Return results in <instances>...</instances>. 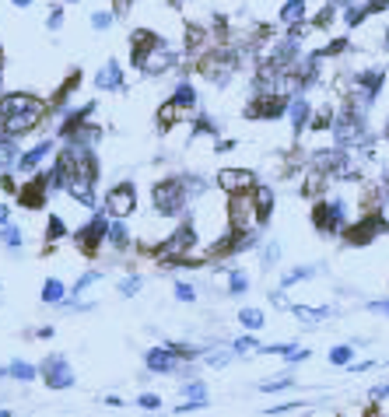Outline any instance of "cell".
Returning <instances> with one entry per match:
<instances>
[{
	"mask_svg": "<svg viewBox=\"0 0 389 417\" xmlns=\"http://www.w3.org/2000/svg\"><path fill=\"white\" fill-rule=\"evenodd\" d=\"M228 225H231V231H238V235H246V231H253V228L260 225L256 193H253V190L231 193V200H228Z\"/></svg>",
	"mask_w": 389,
	"mask_h": 417,
	"instance_id": "cell-1",
	"label": "cell"
},
{
	"mask_svg": "<svg viewBox=\"0 0 389 417\" xmlns=\"http://www.w3.org/2000/svg\"><path fill=\"white\" fill-rule=\"evenodd\" d=\"M151 200L158 207V214H179V207H183V200H186L183 179H162V183L151 190Z\"/></svg>",
	"mask_w": 389,
	"mask_h": 417,
	"instance_id": "cell-2",
	"label": "cell"
},
{
	"mask_svg": "<svg viewBox=\"0 0 389 417\" xmlns=\"http://www.w3.org/2000/svg\"><path fill=\"white\" fill-rule=\"evenodd\" d=\"M193 242H197L193 228H190V225H183L179 231H172V238H168V242H162V246L155 249V260H158V263H165V266H172L179 256H186V253L193 249Z\"/></svg>",
	"mask_w": 389,
	"mask_h": 417,
	"instance_id": "cell-3",
	"label": "cell"
},
{
	"mask_svg": "<svg viewBox=\"0 0 389 417\" xmlns=\"http://www.w3.org/2000/svg\"><path fill=\"white\" fill-rule=\"evenodd\" d=\"M344 218H347V211H344V203L337 200V203H316L312 207V225L319 228V231H326V235H334V231H344L347 225H344Z\"/></svg>",
	"mask_w": 389,
	"mask_h": 417,
	"instance_id": "cell-4",
	"label": "cell"
},
{
	"mask_svg": "<svg viewBox=\"0 0 389 417\" xmlns=\"http://www.w3.org/2000/svg\"><path fill=\"white\" fill-rule=\"evenodd\" d=\"M386 228H389V225H386L375 211H368L357 225H347V228H344V238H347L351 246H365V242H372V238H375L379 231H386Z\"/></svg>",
	"mask_w": 389,
	"mask_h": 417,
	"instance_id": "cell-5",
	"label": "cell"
},
{
	"mask_svg": "<svg viewBox=\"0 0 389 417\" xmlns=\"http://www.w3.org/2000/svg\"><path fill=\"white\" fill-rule=\"evenodd\" d=\"M105 235H109V225H105V218H95L92 225H84V228L74 235V242H77V249H81L84 256H95Z\"/></svg>",
	"mask_w": 389,
	"mask_h": 417,
	"instance_id": "cell-6",
	"label": "cell"
},
{
	"mask_svg": "<svg viewBox=\"0 0 389 417\" xmlns=\"http://www.w3.org/2000/svg\"><path fill=\"white\" fill-rule=\"evenodd\" d=\"M42 375H46L49 390H67V386H74V375H71L67 362L60 354H53V357H46V362H42Z\"/></svg>",
	"mask_w": 389,
	"mask_h": 417,
	"instance_id": "cell-7",
	"label": "cell"
},
{
	"mask_svg": "<svg viewBox=\"0 0 389 417\" xmlns=\"http://www.w3.org/2000/svg\"><path fill=\"white\" fill-rule=\"evenodd\" d=\"M218 186L225 193H246V190H256V175L246 172V168H225L218 175Z\"/></svg>",
	"mask_w": 389,
	"mask_h": 417,
	"instance_id": "cell-8",
	"label": "cell"
},
{
	"mask_svg": "<svg viewBox=\"0 0 389 417\" xmlns=\"http://www.w3.org/2000/svg\"><path fill=\"white\" fill-rule=\"evenodd\" d=\"M134 203H137V190L130 186V183H119L109 197H105V207H109V214H116V218H123V214H130L134 211Z\"/></svg>",
	"mask_w": 389,
	"mask_h": 417,
	"instance_id": "cell-9",
	"label": "cell"
},
{
	"mask_svg": "<svg viewBox=\"0 0 389 417\" xmlns=\"http://www.w3.org/2000/svg\"><path fill=\"white\" fill-rule=\"evenodd\" d=\"M39 116H42V109H21V112L4 116V130H8V137H21V134H28V130L39 123Z\"/></svg>",
	"mask_w": 389,
	"mask_h": 417,
	"instance_id": "cell-10",
	"label": "cell"
},
{
	"mask_svg": "<svg viewBox=\"0 0 389 417\" xmlns=\"http://www.w3.org/2000/svg\"><path fill=\"white\" fill-rule=\"evenodd\" d=\"M231 64H235L231 56L218 53V56H207L203 64H200V71H203V77H207V81H214V84H225V81L231 77Z\"/></svg>",
	"mask_w": 389,
	"mask_h": 417,
	"instance_id": "cell-11",
	"label": "cell"
},
{
	"mask_svg": "<svg viewBox=\"0 0 389 417\" xmlns=\"http://www.w3.org/2000/svg\"><path fill=\"white\" fill-rule=\"evenodd\" d=\"M46 186H49L46 179H42V175H36L28 186H21V190H18V203H21V207H28V211L42 207V200H46Z\"/></svg>",
	"mask_w": 389,
	"mask_h": 417,
	"instance_id": "cell-12",
	"label": "cell"
},
{
	"mask_svg": "<svg viewBox=\"0 0 389 417\" xmlns=\"http://www.w3.org/2000/svg\"><path fill=\"white\" fill-rule=\"evenodd\" d=\"M155 46H158V36H151L147 28H137V32H134V64L140 67L144 60H147V53H151Z\"/></svg>",
	"mask_w": 389,
	"mask_h": 417,
	"instance_id": "cell-13",
	"label": "cell"
},
{
	"mask_svg": "<svg viewBox=\"0 0 389 417\" xmlns=\"http://www.w3.org/2000/svg\"><path fill=\"white\" fill-rule=\"evenodd\" d=\"M95 88L99 92H112V88H123V71H119V64H109L99 71V77H95Z\"/></svg>",
	"mask_w": 389,
	"mask_h": 417,
	"instance_id": "cell-14",
	"label": "cell"
},
{
	"mask_svg": "<svg viewBox=\"0 0 389 417\" xmlns=\"http://www.w3.org/2000/svg\"><path fill=\"white\" fill-rule=\"evenodd\" d=\"M21 109H42V102L32 99V95H8V99H0V116H11V112H21Z\"/></svg>",
	"mask_w": 389,
	"mask_h": 417,
	"instance_id": "cell-15",
	"label": "cell"
},
{
	"mask_svg": "<svg viewBox=\"0 0 389 417\" xmlns=\"http://www.w3.org/2000/svg\"><path fill=\"white\" fill-rule=\"evenodd\" d=\"M172 60H175V56H172V53H168V49L158 42L151 53H147V60H144L140 67H144V71H155V74H158V71H168V67H172Z\"/></svg>",
	"mask_w": 389,
	"mask_h": 417,
	"instance_id": "cell-16",
	"label": "cell"
},
{
	"mask_svg": "<svg viewBox=\"0 0 389 417\" xmlns=\"http://www.w3.org/2000/svg\"><path fill=\"white\" fill-rule=\"evenodd\" d=\"M147 368H151V372H172V368H175L172 347H168V351H165V347H155L151 354H147Z\"/></svg>",
	"mask_w": 389,
	"mask_h": 417,
	"instance_id": "cell-17",
	"label": "cell"
},
{
	"mask_svg": "<svg viewBox=\"0 0 389 417\" xmlns=\"http://www.w3.org/2000/svg\"><path fill=\"white\" fill-rule=\"evenodd\" d=\"M288 116H291V127H294V134H298V130H305V127H309V102H305L302 95H298V99L288 105Z\"/></svg>",
	"mask_w": 389,
	"mask_h": 417,
	"instance_id": "cell-18",
	"label": "cell"
},
{
	"mask_svg": "<svg viewBox=\"0 0 389 417\" xmlns=\"http://www.w3.org/2000/svg\"><path fill=\"white\" fill-rule=\"evenodd\" d=\"M49 147H53L49 140H42V144H36V147H32V151H28V155H25V158L18 162V168H25V172H32V168H36V165H39V162H42V158L49 155Z\"/></svg>",
	"mask_w": 389,
	"mask_h": 417,
	"instance_id": "cell-19",
	"label": "cell"
},
{
	"mask_svg": "<svg viewBox=\"0 0 389 417\" xmlns=\"http://www.w3.org/2000/svg\"><path fill=\"white\" fill-rule=\"evenodd\" d=\"M305 18V0H288V4L281 8V21L284 25H298Z\"/></svg>",
	"mask_w": 389,
	"mask_h": 417,
	"instance_id": "cell-20",
	"label": "cell"
},
{
	"mask_svg": "<svg viewBox=\"0 0 389 417\" xmlns=\"http://www.w3.org/2000/svg\"><path fill=\"white\" fill-rule=\"evenodd\" d=\"M253 193H256V211H260V221H266V218H271V211H274V193L266 190V186H256Z\"/></svg>",
	"mask_w": 389,
	"mask_h": 417,
	"instance_id": "cell-21",
	"label": "cell"
},
{
	"mask_svg": "<svg viewBox=\"0 0 389 417\" xmlns=\"http://www.w3.org/2000/svg\"><path fill=\"white\" fill-rule=\"evenodd\" d=\"M323 186H326V172H312V175L305 179L302 193H305V197H319V193H323Z\"/></svg>",
	"mask_w": 389,
	"mask_h": 417,
	"instance_id": "cell-22",
	"label": "cell"
},
{
	"mask_svg": "<svg viewBox=\"0 0 389 417\" xmlns=\"http://www.w3.org/2000/svg\"><path fill=\"white\" fill-rule=\"evenodd\" d=\"M172 99H175L179 105H183V109H193V105H197V92H193V88H190V84H179Z\"/></svg>",
	"mask_w": 389,
	"mask_h": 417,
	"instance_id": "cell-23",
	"label": "cell"
},
{
	"mask_svg": "<svg viewBox=\"0 0 389 417\" xmlns=\"http://www.w3.org/2000/svg\"><path fill=\"white\" fill-rule=\"evenodd\" d=\"M291 312H294L298 319H305V323H319V319L330 316V309H305V305H294Z\"/></svg>",
	"mask_w": 389,
	"mask_h": 417,
	"instance_id": "cell-24",
	"label": "cell"
},
{
	"mask_svg": "<svg viewBox=\"0 0 389 417\" xmlns=\"http://www.w3.org/2000/svg\"><path fill=\"white\" fill-rule=\"evenodd\" d=\"M312 130H330L334 127V109L330 105H326V109H319L316 116H312V123H309Z\"/></svg>",
	"mask_w": 389,
	"mask_h": 417,
	"instance_id": "cell-25",
	"label": "cell"
},
{
	"mask_svg": "<svg viewBox=\"0 0 389 417\" xmlns=\"http://www.w3.org/2000/svg\"><path fill=\"white\" fill-rule=\"evenodd\" d=\"M238 323H242L246 330H260V326H263V312H256V309H242V312H238Z\"/></svg>",
	"mask_w": 389,
	"mask_h": 417,
	"instance_id": "cell-26",
	"label": "cell"
},
{
	"mask_svg": "<svg viewBox=\"0 0 389 417\" xmlns=\"http://www.w3.org/2000/svg\"><path fill=\"white\" fill-rule=\"evenodd\" d=\"M179 109H183V105H179L175 99H172L168 105H162V109H158V123H162V127H172L175 116H179Z\"/></svg>",
	"mask_w": 389,
	"mask_h": 417,
	"instance_id": "cell-27",
	"label": "cell"
},
{
	"mask_svg": "<svg viewBox=\"0 0 389 417\" xmlns=\"http://www.w3.org/2000/svg\"><path fill=\"white\" fill-rule=\"evenodd\" d=\"M228 288H231V294H246L249 277H246L242 270H231V274H228Z\"/></svg>",
	"mask_w": 389,
	"mask_h": 417,
	"instance_id": "cell-28",
	"label": "cell"
},
{
	"mask_svg": "<svg viewBox=\"0 0 389 417\" xmlns=\"http://www.w3.org/2000/svg\"><path fill=\"white\" fill-rule=\"evenodd\" d=\"M109 242H112L116 249H123V246L130 242V235H127V225H112V228H109Z\"/></svg>",
	"mask_w": 389,
	"mask_h": 417,
	"instance_id": "cell-29",
	"label": "cell"
},
{
	"mask_svg": "<svg viewBox=\"0 0 389 417\" xmlns=\"http://www.w3.org/2000/svg\"><path fill=\"white\" fill-rule=\"evenodd\" d=\"M42 298H46V302H60V298H64V284H60V281H46V288H42Z\"/></svg>",
	"mask_w": 389,
	"mask_h": 417,
	"instance_id": "cell-30",
	"label": "cell"
},
{
	"mask_svg": "<svg viewBox=\"0 0 389 417\" xmlns=\"http://www.w3.org/2000/svg\"><path fill=\"white\" fill-rule=\"evenodd\" d=\"M0 238H4V246H21V228L18 225H4Z\"/></svg>",
	"mask_w": 389,
	"mask_h": 417,
	"instance_id": "cell-31",
	"label": "cell"
},
{
	"mask_svg": "<svg viewBox=\"0 0 389 417\" xmlns=\"http://www.w3.org/2000/svg\"><path fill=\"white\" fill-rule=\"evenodd\" d=\"M351 354H354V347H334L330 351V362L334 365H351Z\"/></svg>",
	"mask_w": 389,
	"mask_h": 417,
	"instance_id": "cell-32",
	"label": "cell"
},
{
	"mask_svg": "<svg viewBox=\"0 0 389 417\" xmlns=\"http://www.w3.org/2000/svg\"><path fill=\"white\" fill-rule=\"evenodd\" d=\"M11 375H14V379H36V368L25 365V362H14V365H11Z\"/></svg>",
	"mask_w": 389,
	"mask_h": 417,
	"instance_id": "cell-33",
	"label": "cell"
},
{
	"mask_svg": "<svg viewBox=\"0 0 389 417\" xmlns=\"http://www.w3.org/2000/svg\"><path fill=\"white\" fill-rule=\"evenodd\" d=\"M365 14H372V11H368V8H351V11L344 14V21H347V25H362Z\"/></svg>",
	"mask_w": 389,
	"mask_h": 417,
	"instance_id": "cell-34",
	"label": "cell"
},
{
	"mask_svg": "<svg viewBox=\"0 0 389 417\" xmlns=\"http://www.w3.org/2000/svg\"><path fill=\"white\" fill-rule=\"evenodd\" d=\"M49 242H56V238H64V221H60V218H49Z\"/></svg>",
	"mask_w": 389,
	"mask_h": 417,
	"instance_id": "cell-35",
	"label": "cell"
},
{
	"mask_svg": "<svg viewBox=\"0 0 389 417\" xmlns=\"http://www.w3.org/2000/svg\"><path fill=\"white\" fill-rule=\"evenodd\" d=\"M305 277H312V270H309V266H305V270H291V274L284 277V288H288V284H294V281H305Z\"/></svg>",
	"mask_w": 389,
	"mask_h": 417,
	"instance_id": "cell-36",
	"label": "cell"
},
{
	"mask_svg": "<svg viewBox=\"0 0 389 417\" xmlns=\"http://www.w3.org/2000/svg\"><path fill=\"white\" fill-rule=\"evenodd\" d=\"M175 298H183V302H193V298H197V291H193L190 284H179V288H175Z\"/></svg>",
	"mask_w": 389,
	"mask_h": 417,
	"instance_id": "cell-37",
	"label": "cell"
},
{
	"mask_svg": "<svg viewBox=\"0 0 389 417\" xmlns=\"http://www.w3.org/2000/svg\"><path fill=\"white\" fill-rule=\"evenodd\" d=\"M284 386H291V379H274V382H263L260 390H266V393H274V390H284Z\"/></svg>",
	"mask_w": 389,
	"mask_h": 417,
	"instance_id": "cell-38",
	"label": "cell"
},
{
	"mask_svg": "<svg viewBox=\"0 0 389 417\" xmlns=\"http://www.w3.org/2000/svg\"><path fill=\"white\" fill-rule=\"evenodd\" d=\"M140 407H144V410H158V407H162V400H158V396H151V393H144V396H140Z\"/></svg>",
	"mask_w": 389,
	"mask_h": 417,
	"instance_id": "cell-39",
	"label": "cell"
},
{
	"mask_svg": "<svg viewBox=\"0 0 389 417\" xmlns=\"http://www.w3.org/2000/svg\"><path fill=\"white\" fill-rule=\"evenodd\" d=\"M253 347H260L253 337H242V340H235V351H238V354H246V351H253Z\"/></svg>",
	"mask_w": 389,
	"mask_h": 417,
	"instance_id": "cell-40",
	"label": "cell"
},
{
	"mask_svg": "<svg viewBox=\"0 0 389 417\" xmlns=\"http://www.w3.org/2000/svg\"><path fill=\"white\" fill-rule=\"evenodd\" d=\"M344 49H347V39H337V42H330L323 49V56H334V53H344Z\"/></svg>",
	"mask_w": 389,
	"mask_h": 417,
	"instance_id": "cell-41",
	"label": "cell"
},
{
	"mask_svg": "<svg viewBox=\"0 0 389 417\" xmlns=\"http://www.w3.org/2000/svg\"><path fill=\"white\" fill-rule=\"evenodd\" d=\"M137 288H140V277H130V281L119 284V291H123V294H137Z\"/></svg>",
	"mask_w": 389,
	"mask_h": 417,
	"instance_id": "cell-42",
	"label": "cell"
},
{
	"mask_svg": "<svg viewBox=\"0 0 389 417\" xmlns=\"http://www.w3.org/2000/svg\"><path fill=\"white\" fill-rule=\"evenodd\" d=\"M365 8H368L372 14H379V11H386V8H389V0H368Z\"/></svg>",
	"mask_w": 389,
	"mask_h": 417,
	"instance_id": "cell-43",
	"label": "cell"
},
{
	"mask_svg": "<svg viewBox=\"0 0 389 417\" xmlns=\"http://www.w3.org/2000/svg\"><path fill=\"white\" fill-rule=\"evenodd\" d=\"M109 21H112V14H92V25L95 28H109Z\"/></svg>",
	"mask_w": 389,
	"mask_h": 417,
	"instance_id": "cell-44",
	"label": "cell"
},
{
	"mask_svg": "<svg viewBox=\"0 0 389 417\" xmlns=\"http://www.w3.org/2000/svg\"><path fill=\"white\" fill-rule=\"evenodd\" d=\"M95 281H99V274H84V277L77 281V288H74V291H84L88 284H95Z\"/></svg>",
	"mask_w": 389,
	"mask_h": 417,
	"instance_id": "cell-45",
	"label": "cell"
},
{
	"mask_svg": "<svg viewBox=\"0 0 389 417\" xmlns=\"http://www.w3.org/2000/svg\"><path fill=\"white\" fill-rule=\"evenodd\" d=\"M389 396V382L386 386H375V390H372V400H386Z\"/></svg>",
	"mask_w": 389,
	"mask_h": 417,
	"instance_id": "cell-46",
	"label": "cell"
},
{
	"mask_svg": "<svg viewBox=\"0 0 389 417\" xmlns=\"http://www.w3.org/2000/svg\"><path fill=\"white\" fill-rule=\"evenodd\" d=\"M368 309H372V312H379V316H389V302H372Z\"/></svg>",
	"mask_w": 389,
	"mask_h": 417,
	"instance_id": "cell-47",
	"label": "cell"
},
{
	"mask_svg": "<svg viewBox=\"0 0 389 417\" xmlns=\"http://www.w3.org/2000/svg\"><path fill=\"white\" fill-rule=\"evenodd\" d=\"M60 21H64V14H60V8H53V14H49V28H60Z\"/></svg>",
	"mask_w": 389,
	"mask_h": 417,
	"instance_id": "cell-48",
	"label": "cell"
},
{
	"mask_svg": "<svg viewBox=\"0 0 389 417\" xmlns=\"http://www.w3.org/2000/svg\"><path fill=\"white\" fill-rule=\"evenodd\" d=\"M0 186H4L8 193H14V190H18V183H14V179H11V175H4V183H0Z\"/></svg>",
	"mask_w": 389,
	"mask_h": 417,
	"instance_id": "cell-49",
	"label": "cell"
},
{
	"mask_svg": "<svg viewBox=\"0 0 389 417\" xmlns=\"http://www.w3.org/2000/svg\"><path fill=\"white\" fill-rule=\"evenodd\" d=\"M0 225H8V207L0 203Z\"/></svg>",
	"mask_w": 389,
	"mask_h": 417,
	"instance_id": "cell-50",
	"label": "cell"
},
{
	"mask_svg": "<svg viewBox=\"0 0 389 417\" xmlns=\"http://www.w3.org/2000/svg\"><path fill=\"white\" fill-rule=\"evenodd\" d=\"M14 4H18V8H28V4H32V0H14Z\"/></svg>",
	"mask_w": 389,
	"mask_h": 417,
	"instance_id": "cell-51",
	"label": "cell"
},
{
	"mask_svg": "<svg viewBox=\"0 0 389 417\" xmlns=\"http://www.w3.org/2000/svg\"><path fill=\"white\" fill-rule=\"evenodd\" d=\"M334 4H340V8H347V4H351V0H334Z\"/></svg>",
	"mask_w": 389,
	"mask_h": 417,
	"instance_id": "cell-52",
	"label": "cell"
},
{
	"mask_svg": "<svg viewBox=\"0 0 389 417\" xmlns=\"http://www.w3.org/2000/svg\"><path fill=\"white\" fill-rule=\"evenodd\" d=\"M386 140H389V119H386Z\"/></svg>",
	"mask_w": 389,
	"mask_h": 417,
	"instance_id": "cell-53",
	"label": "cell"
},
{
	"mask_svg": "<svg viewBox=\"0 0 389 417\" xmlns=\"http://www.w3.org/2000/svg\"><path fill=\"white\" fill-rule=\"evenodd\" d=\"M386 46H389V32H386Z\"/></svg>",
	"mask_w": 389,
	"mask_h": 417,
	"instance_id": "cell-54",
	"label": "cell"
}]
</instances>
